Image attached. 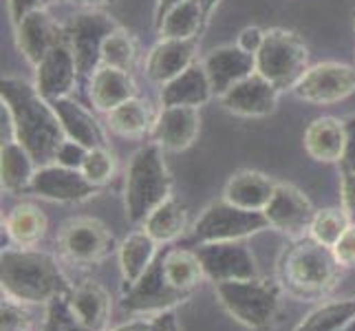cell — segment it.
Masks as SVG:
<instances>
[{"label":"cell","mask_w":355,"mask_h":331,"mask_svg":"<svg viewBox=\"0 0 355 331\" xmlns=\"http://www.w3.org/2000/svg\"><path fill=\"white\" fill-rule=\"evenodd\" d=\"M0 100L9 115L14 139L27 148L38 166L55 164L67 135L53 104L38 93L35 84L20 78H3Z\"/></svg>","instance_id":"6da1fadb"},{"label":"cell","mask_w":355,"mask_h":331,"mask_svg":"<svg viewBox=\"0 0 355 331\" xmlns=\"http://www.w3.org/2000/svg\"><path fill=\"white\" fill-rule=\"evenodd\" d=\"M3 298L20 305H51L69 294V280L55 256L31 248H7L0 256Z\"/></svg>","instance_id":"7a4b0ae2"},{"label":"cell","mask_w":355,"mask_h":331,"mask_svg":"<svg viewBox=\"0 0 355 331\" xmlns=\"http://www.w3.org/2000/svg\"><path fill=\"white\" fill-rule=\"evenodd\" d=\"M342 267L331 248L311 237L293 239L278 261V283L289 296L313 300L331 294L340 278Z\"/></svg>","instance_id":"3957f363"},{"label":"cell","mask_w":355,"mask_h":331,"mask_svg":"<svg viewBox=\"0 0 355 331\" xmlns=\"http://www.w3.org/2000/svg\"><path fill=\"white\" fill-rule=\"evenodd\" d=\"M164 148L155 142L132 153L124 179V210L128 223L139 226L157 205L173 197V175L164 159Z\"/></svg>","instance_id":"277c9868"},{"label":"cell","mask_w":355,"mask_h":331,"mask_svg":"<svg viewBox=\"0 0 355 331\" xmlns=\"http://www.w3.org/2000/svg\"><path fill=\"white\" fill-rule=\"evenodd\" d=\"M280 283L261 276L214 283L216 300L223 312L252 331H263L274 325L280 309Z\"/></svg>","instance_id":"5b68a950"},{"label":"cell","mask_w":355,"mask_h":331,"mask_svg":"<svg viewBox=\"0 0 355 331\" xmlns=\"http://www.w3.org/2000/svg\"><path fill=\"white\" fill-rule=\"evenodd\" d=\"M307 69L309 49L296 31L283 27L265 29V42L256 53V73L283 93L293 91Z\"/></svg>","instance_id":"8992f818"},{"label":"cell","mask_w":355,"mask_h":331,"mask_svg":"<svg viewBox=\"0 0 355 331\" xmlns=\"http://www.w3.org/2000/svg\"><path fill=\"white\" fill-rule=\"evenodd\" d=\"M269 223L263 212L243 210L225 199L214 201L205 207L192 223L190 239L194 243H218V241H245L252 235L267 230Z\"/></svg>","instance_id":"52a82bcc"},{"label":"cell","mask_w":355,"mask_h":331,"mask_svg":"<svg viewBox=\"0 0 355 331\" xmlns=\"http://www.w3.org/2000/svg\"><path fill=\"white\" fill-rule=\"evenodd\" d=\"M121 24L104 9H84L64 24V38L73 49L80 76L91 78L102 65V46Z\"/></svg>","instance_id":"ba28073f"},{"label":"cell","mask_w":355,"mask_h":331,"mask_svg":"<svg viewBox=\"0 0 355 331\" xmlns=\"http://www.w3.org/2000/svg\"><path fill=\"white\" fill-rule=\"evenodd\" d=\"M58 248L76 265H97L115 250V237L106 223L93 217H76L58 232Z\"/></svg>","instance_id":"9c48e42d"},{"label":"cell","mask_w":355,"mask_h":331,"mask_svg":"<svg viewBox=\"0 0 355 331\" xmlns=\"http://www.w3.org/2000/svg\"><path fill=\"white\" fill-rule=\"evenodd\" d=\"M188 298V291H179L168 283L164 274V254H159L155 263L148 267V272L126 289L124 298H121V307L128 314L157 316L162 312L175 309L177 305L186 303Z\"/></svg>","instance_id":"30bf717a"},{"label":"cell","mask_w":355,"mask_h":331,"mask_svg":"<svg viewBox=\"0 0 355 331\" xmlns=\"http://www.w3.org/2000/svg\"><path fill=\"white\" fill-rule=\"evenodd\" d=\"M291 93L298 100L315 106L338 104L355 93V67L345 62L313 65L304 71Z\"/></svg>","instance_id":"8fae6325"},{"label":"cell","mask_w":355,"mask_h":331,"mask_svg":"<svg viewBox=\"0 0 355 331\" xmlns=\"http://www.w3.org/2000/svg\"><path fill=\"white\" fill-rule=\"evenodd\" d=\"M194 252H197L199 261L203 265L205 278L212 280V283L261 276L252 250L243 241L199 243Z\"/></svg>","instance_id":"7c38bea8"},{"label":"cell","mask_w":355,"mask_h":331,"mask_svg":"<svg viewBox=\"0 0 355 331\" xmlns=\"http://www.w3.org/2000/svg\"><path fill=\"white\" fill-rule=\"evenodd\" d=\"M315 212L318 210L309 201L307 194L293 186V183H285V181H278L272 201L263 210L269 228L289 239L309 237V228Z\"/></svg>","instance_id":"4fadbf2b"},{"label":"cell","mask_w":355,"mask_h":331,"mask_svg":"<svg viewBox=\"0 0 355 331\" xmlns=\"http://www.w3.org/2000/svg\"><path fill=\"white\" fill-rule=\"evenodd\" d=\"M29 192L33 197L55 203H84L100 192V186L91 183L82 175V170L64 168L60 164H46L38 166V170H35Z\"/></svg>","instance_id":"5bb4252c"},{"label":"cell","mask_w":355,"mask_h":331,"mask_svg":"<svg viewBox=\"0 0 355 331\" xmlns=\"http://www.w3.org/2000/svg\"><path fill=\"white\" fill-rule=\"evenodd\" d=\"M33 69L35 89L49 102L60 100V97H69L80 78L76 56H73V49L69 46L67 38L60 40Z\"/></svg>","instance_id":"9a60e30c"},{"label":"cell","mask_w":355,"mask_h":331,"mask_svg":"<svg viewBox=\"0 0 355 331\" xmlns=\"http://www.w3.org/2000/svg\"><path fill=\"white\" fill-rule=\"evenodd\" d=\"M278 97H280V91L272 82L265 80L261 73H252V76L234 84V87L227 93H223L218 100H221V106L227 113L236 117L256 119V117L272 115L278 106Z\"/></svg>","instance_id":"2e32d148"},{"label":"cell","mask_w":355,"mask_h":331,"mask_svg":"<svg viewBox=\"0 0 355 331\" xmlns=\"http://www.w3.org/2000/svg\"><path fill=\"white\" fill-rule=\"evenodd\" d=\"M14 29L20 53L31 67L38 65L60 40H64V24H58L44 7L22 16Z\"/></svg>","instance_id":"e0dca14e"},{"label":"cell","mask_w":355,"mask_h":331,"mask_svg":"<svg viewBox=\"0 0 355 331\" xmlns=\"http://www.w3.org/2000/svg\"><path fill=\"white\" fill-rule=\"evenodd\" d=\"M201 113L192 106H162L150 137L166 153H183L197 142Z\"/></svg>","instance_id":"ac0fdd59"},{"label":"cell","mask_w":355,"mask_h":331,"mask_svg":"<svg viewBox=\"0 0 355 331\" xmlns=\"http://www.w3.org/2000/svg\"><path fill=\"white\" fill-rule=\"evenodd\" d=\"M201 65L207 73V80L212 84L214 95L221 97L234 84L256 73V56L243 51L239 44H223L212 49L203 58Z\"/></svg>","instance_id":"d6986e66"},{"label":"cell","mask_w":355,"mask_h":331,"mask_svg":"<svg viewBox=\"0 0 355 331\" xmlns=\"http://www.w3.org/2000/svg\"><path fill=\"white\" fill-rule=\"evenodd\" d=\"M199 58V40H159L148 53H146L144 73L155 84H166L179 73L197 65Z\"/></svg>","instance_id":"ffe728a7"},{"label":"cell","mask_w":355,"mask_h":331,"mask_svg":"<svg viewBox=\"0 0 355 331\" xmlns=\"http://www.w3.org/2000/svg\"><path fill=\"white\" fill-rule=\"evenodd\" d=\"M89 97L95 110L111 113L119 104L137 97V84L130 71L100 65L89 78Z\"/></svg>","instance_id":"44dd1931"},{"label":"cell","mask_w":355,"mask_h":331,"mask_svg":"<svg viewBox=\"0 0 355 331\" xmlns=\"http://www.w3.org/2000/svg\"><path fill=\"white\" fill-rule=\"evenodd\" d=\"M276 186L278 181L267 177L265 173L243 168L227 179L223 188V199L232 205L243 207V210L263 212L272 201Z\"/></svg>","instance_id":"7402d4cb"},{"label":"cell","mask_w":355,"mask_h":331,"mask_svg":"<svg viewBox=\"0 0 355 331\" xmlns=\"http://www.w3.org/2000/svg\"><path fill=\"white\" fill-rule=\"evenodd\" d=\"M304 151L320 164H340L347 146V128L345 119H338L331 115H322L313 119L304 130Z\"/></svg>","instance_id":"603a6c76"},{"label":"cell","mask_w":355,"mask_h":331,"mask_svg":"<svg viewBox=\"0 0 355 331\" xmlns=\"http://www.w3.org/2000/svg\"><path fill=\"white\" fill-rule=\"evenodd\" d=\"M51 104L55 108L60 121H62L67 139L78 142L89 151L97 148V146H108L106 144V130L100 121H97V117L93 115V110L82 106L78 100H73L71 95L53 100Z\"/></svg>","instance_id":"cb8c5ba5"},{"label":"cell","mask_w":355,"mask_h":331,"mask_svg":"<svg viewBox=\"0 0 355 331\" xmlns=\"http://www.w3.org/2000/svg\"><path fill=\"white\" fill-rule=\"evenodd\" d=\"M214 97L212 84L207 80L203 65H192L170 82L162 84L159 102L162 106H192L201 108Z\"/></svg>","instance_id":"d4e9b609"},{"label":"cell","mask_w":355,"mask_h":331,"mask_svg":"<svg viewBox=\"0 0 355 331\" xmlns=\"http://www.w3.org/2000/svg\"><path fill=\"white\" fill-rule=\"evenodd\" d=\"M111 294L100 283H82L73 287L67 296V312L76 318L78 323L87 325L95 331H104L111 318Z\"/></svg>","instance_id":"484cf974"},{"label":"cell","mask_w":355,"mask_h":331,"mask_svg":"<svg viewBox=\"0 0 355 331\" xmlns=\"http://www.w3.org/2000/svg\"><path fill=\"white\" fill-rule=\"evenodd\" d=\"M157 245L159 243L144 228L137 232H130V235L121 241L117 250V261H119V272H121V280H124L126 289L137 283V280L148 272V267L155 263V259L159 256Z\"/></svg>","instance_id":"4316f807"},{"label":"cell","mask_w":355,"mask_h":331,"mask_svg":"<svg viewBox=\"0 0 355 331\" xmlns=\"http://www.w3.org/2000/svg\"><path fill=\"white\" fill-rule=\"evenodd\" d=\"M155 106L148 100L141 97H132V100L119 104L111 113H106V126L111 133L119 135L126 139H141L150 135L157 121Z\"/></svg>","instance_id":"83f0119b"},{"label":"cell","mask_w":355,"mask_h":331,"mask_svg":"<svg viewBox=\"0 0 355 331\" xmlns=\"http://www.w3.org/2000/svg\"><path fill=\"white\" fill-rule=\"evenodd\" d=\"M35 170H38V164L33 162V157L24 146H20L16 139L3 142V148H0V181H3L5 192H29Z\"/></svg>","instance_id":"f1b7e54d"},{"label":"cell","mask_w":355,"mask_h":331,"mask_svg":"<svg viewBox=\"0 0 355 331\" xmlns=\"http://www.w3.org/2000/svg\"><path fill=\"white\" fill-rule=\"evenodd\" d=\"M207 18L199 0H186L177 5L173 11H168L164 20L155 24L159 40H192L199 38V33L205 29Z\"/></svg>","instance_id":"f546056e"},{"label":"cell","mask_w":355,"mask_h":331,"mask_svg":"<svg viewBox=\"0 0 355 331\" xmlns=\"http://www.w3.org/2000/svg\"><path fill=\"white\" fill-rule=\"evenodd\" d=\"M46 228L49 221L44 212L33 203L14 205L5 219L7 235L18 248H33V245H38L46 235Z\"/></svg>","instance_id":"4dcf8cb0"},{"label":"cell","mask_w":355,"mask_h":331,"mask_svg":"<svg viewBox=\"0 0 355 331\" xmlns=\"http://www.w3.org/2000/svg\"><path fill=\"white\" fill-rule=\"evenodd\" d=\"M141 226L157 243H173L179 237L186 235L188 207L183 205L179 199L168 197L162 205L155 207Z\"/></svg>","instance_id":"1f68e13d"},{"label":"cell","mask_w":355,"mask_h":331,"mask_svg":"<svg viewBox=\"0 0 355 331\" xmlns=\"http://www.w3.org/2000/svg\"><path fill=\"white\" fill-rule=\"evenodd\" d=\"M164 274L175 289L188 294H192L194 287H199L203 280H207L197 252L181 248L164 254Z\"/></svg>","instance_id":"d6a6232c"},{"label":"cell","mask_w":355,"mask_h":331,"mask_svg":"<svg viewBox=\"0 0 355 331\" xmlns=\"http://www.w3.org/2000/svg\"><path fill=\"white\" fill-rule=\"evenodd\" d=\"M355 318V298L324 303L300 321L293 331H340Z\"/></svg>","instance_id":"836d02e7"},{"label":"cell","mask_w":355,"mask_h":331,"mask_svg":"<svg viewBox=\"0 0 355 331\" xmlns=\"http://www.w3.org/2000/svg\"><path fill=\"white\" fill-rule=\"evenodd\" d=\"M137 58H139V44L135 40V35L124 27L115 29L102 46V65L106 67H115L132 73L135 65H137Z\"/></svg>","instance_id":"e575fe53"},{"label":"cell","mask_w":355,"mask_h":331,"mask_svg":"<svg viewBox=\"0 0 355 331\" xmlns=\"http://www.w3.org/2000/svg\"><path fill=\"white\" fill-rule=\"evenodd\" d=\"M351 226V219L347 217V212L342 207H322L318 210L311 228H309V237L315 239L318 243L327 245V248H334V245L340 241V237L345 235Z\"/></svg>","instance_id":"d590c367"},{"label":"cell","mask_w":355,"mask_h":331,"mask_svg":"<svg viewBox=\"0 0 355 331\" xmlns=\"http://www.w3.org/2000/svg\"><path fill=\"white\" fill-rule=\"evenodd\" d=\"M115 168H117V159L115 153L108 148V146H97V148H91L87 153V159L82 164V175L87 177L91 183L95 186H104L113 179L115 175Z\"/></svg>","instance_id":"8d00e7d4"},{"label":"cell","mask_w":355,"mask_h":331,"mask_svg":"<svg viewBox=\"0 0 355 331\" xmlns=\"http://www.w3.org/2000/svg\"><path fill=\"white\" fill-rule=\"evenodd\" d=\"M0 331H33L31 318L22 309L20 303L3 298V309H0Z\"/></svg>","instance_id":"74e56055"},{"label":"cell","mask_w":355,"mask_h":331,"mask_svg":"<svg viewBox=\"0 0 355 331\" xmlns=\"http://www.w3.org/2000/svg\"><path fill=\"white\" fill-rule=\"evenodd\" d=\"M334 254L338 263L345 269H355V223L349 226V230L340 237V241L334 245Z\"/></svg>","instance_id":"f35d334b"},{"label":"cell","mask_w":355,"mask_h":331,"mask_svg":"<svg viewBox=\"0 0 355 331\" xmlns=\"http://www.w3.org/2000/svg\"><path fill=\"white\" fill-rule=\"evenodd\" d=\"M87 153L89 148H84L82 144L73 142V139H67L62 144V148H60L58 157H55V164L64 166V168H73V170H80L84 159H87Z\"/></svg>","instance_id":"ab89813d"},{"label":"cell","mask_w":355,"mask_h":331,"mask_svg":"<svg viewBox=\"0 0 355 331\" xmlns=\"http://www.w3.org/2000/svg\"><path fill=\"white\" fill-rule=\"evenodd\" d=\"M340 194H342V210L347 212L351 223H355V173L353 170H342Z\"/></svg>","instance_id":"60d3db41"},{"label":"cell","mask_w":355,"mask_h":331,"mask_svg":"<svg viewBox=\"0 0 355 331\" xmlns=\"http://www.w3.org/2000/svg\"><path fill=\"white\" fill-rule=\"evenodd\" d=\"M263 42H265V29L256 27V24H250V27L241 29L239 38H236V44L243 49V51H248L252 56H256L261 51Z\"/></svg>","instance_id":"b9f144b4"},{"label":"cell","mask_w":355,"mask_h":331,"mask_svg":"<svg viewBox=\"0 0 355 331\" xmlns=\"http://www.w3.org/2000/svg\"><path fill=\"white\" fill-rule=\"evenodd\" d=\"M345 128H347V146L340 166L342 170H353L355 173V115L345 119Z\"/></svg>","instance_id":"7bdbcfd3"},{"label":"cell","mask_w":355,"mask_h":331,"mask_svg":"<svg viewBox=\"0 0 355 331\" xmlns=\"http://www.w3.org/2000/svg\"><path fill=\"white\" fill-rule=\"evenodd\" d=\"M7 7H9L11 22L16 24L22 16H27L29 11L44 7V0H7Z\"/></svg>","instance_id":"ee69618b"},{"label":"cell","mask_w":355,"mask_h":331,"mask_svg":"<svg viewBox=\"0 0 355 331\" xmlns=\"http://www.w3.org/2000/svg\"><path fill=\"white\" fill-rule=\"evenodd\" d=\"M62 300V298H60ZM55 300L49 305V312H46V321L42 331H64V309H62V303Z\"/></svg>","instance_id":"f6af8a7d"},{"label":"cell","mask_w":355,"mask_h":331,"mask_svg":"<svg viewBox=\"0 0 355 331\" xmlns=\"http://www.w3.org/2000/svg\"><path fill=\"white\" fill-rule=\"evenodd\" d=\"M148 331H179V323H177L175 312L170 309V312H162V314L153 316Z\"/></svg>","instance_id":"bcb514c9"},{"label":"cell","mask_w":355,"mask_h":331,"mask_svg":"<svg viewBox=\"0 0 355 331\" xmlns=\"http://www.w3.org/2000/svg\"><path fill=\"white\" fill-rule=\"evenodd\" d=\"M181 3H186V0H155V24L162 22L168 11H173Z\"/></svg>","instance_id":"7dc6e473"},{"label":"cell","mask_w":355,"mask_h":331,"mask_svg":"<svg viewBox=\"0 0 355 331\" xmlns=\"http://www.w3.org/2000/svg\"><path fill=\"white\" fill-rule=\"evenodd\" d=\"M153 316H144V318H135V321H128L124 325H119L111 331H148Z\"/></svg>","instance_id":"c3c4849f"},{"label":"cell","mask_w":355,"mask_h":331,"mask_svg":"<svg viewBox=\"0 0 355 331\" xmlns=\"http://www.w3.org/2000/svg\"><path fill=\"white\" fill-rule=\"evenodd\" d=\"M64 331H95V329H91V327H87V325L78 323L71 314H64Z\"/></svg>","instance_id":"681fc988"},{"label":"cell","mask_w":355,"mask_h":331,"mask_svg":"<svg viewBox=\"0 0 355 331\" xmlns=\"http://www.w3.org/2000/svg\"><path fill=\"white\" fill-rule=\"evenodd\" d=\"M76 3H80L82 7H87V9H102L106 5L115 3V0H76Z\"/></svg>","instance_id":"f907efd6"},{"label":"cell","mask_w":355,"mask_h":331,"mask_svg":"<svg viewBox=\"0 0 355 331\" xmlns=\"http://www.w3.org/2000/svg\"><path fill=\"white\" fill-rule=\"evenodd\" d=\"M199 5L203 7L205 16H207V18H212V14L216 11V7L221 5V0H199Z\"/></svg>","instance_id":"816d5d0a"},{"label":"cell","mask_w":355,"mask_h":331,"mask_svg":"<svg viewBox=\"0 0 355 331\" xmlns=\"http://www.w3.org/2000/svg\"><path fill=\"white\" fill-rule=\"evenodd\" d=\"M340 331H355V318H353V321H349L345 327H342Z\"/></svg>","instance_id":"f5cc1de1"},{"label":"cell","mask_w":355,"mask_h":331,"mask_svg":"<svg viewBox=\"0 0 355 331\" xmlns=\"http://www.w3.org/2000/svg\"><path fill=\"white\" fill-rule=\"evenodd\" d=\"M62 3H69V0H44V7L46 5H62Z\"/></svg>","instance_id":"db71d44e"},{"label":"cell","mask_w":355,"mask_h":331,"mask_svg":"<svg viewBox=\"0 0 355 331\" xmlns=\"http://www.w3.org/2000/svg\"><path fill=\"white\" fill-rule=\"evenodd\" d=\"M353 18H355V16H353ZM353 27H355V20H353Z\"/></svg>","instance_id":"11a10c76"}]
</instances>
